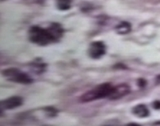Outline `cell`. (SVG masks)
Wrapping results in <instances>:
<instances>
[{
  "label": "cell",
  "instance_id": "6da1fadb",
  "mask_svg": "<svg viewBox=\"0 0 160 126\" xmlns=\"http://www.w3.org/2000/svg\"><path fill=\"white\" fill-rule=\"evenodd\" d=\"M64 30L59 23H51L47 28L33 25L28 30V38L32 43L39 46L58 42L63 36Z\"/></svg>",
  "mask_w": 160,
  "mask_h": 126
},
{
  "label": "cell",
  "instance_id": "7a4b0ae2",
  "mask_svg": "<svg viewBox=\"0 0 160 126\" xmlns=\"http://www.w3.org/2000/svg\"><path fill=\"white\" fill-rule=\"evenodd\" d=\"M112 89H113V85L111 83H102L96 87L88 90L87 92H85L80 97V101L82 103H86V102L94 101V100H98L100 98L108 97L109 94L111 93Z\"/></svg>",
  "mask_w": 160,
  "mask_h": 126
},
{
  "label": "cell",
  "instance_id": "3957f363",
  "mask_svg": "<svg viewBox=\"0 0 160 126\" xmlns=\"http://www.w3.org/2000/svg\"><path fill=\"white\" fill-rule=\"evenodd\" d=\"M3 77L14 83L19 84H30L33 82V79L29 76L28 74L22 72L21 70L17 68H7L2 71Z\"/></svg>",
  "mask_w": 160,
  "mask_h": 126
},
{
  "label": "cell",
  "instance_id": "277c9868",
  "mask_svg": "<svg viewBox=\"0 0 160 126\" xmlns=\"http://www.w3.org/2000/svg\"><path fill=\"white\" fill-rule=\"evenodd\" d=\"M106 53V45L102 41H94L89 45L88 55L93 59H99Z\"/></svg>",
  "mask_w": 160,
  "mask_h": 126
},
{
  "label": "cell",
  "instance_id": "5b68a950",
  "mask_svg": "<svg viewBox=\"0 0 160 126\" xmlns=\"http://www.w3.org/2000/svg\"><path fill=\"white\" fill-rule=\"evenodd\" d=\"M130 86L126 83H122V84H119L116 85V86H113V89L111 93L109 94L108 98L110 100H117L120 99L124 96H126L127 94L130 93Z\"/></svg>",
  "mask_w": 160,
  "mask_h": 126
},
{
  "label": "cell",
  "instance_id": "8992f818",
  "mask_svg": "<svg viewBox=\"0 0 160 126\" xmlns=\"http://www.w3.org/2000/svg\"><path fill=\"white\" fill-rule=\"evenodd\" d=\"M23 104V98L20 96H12L6 98L1 101V109L2 110H11L15 109Z\"/></svg>",
  "mask_w": 160,
  "mask_h": 126
},
{
  "label": "cell",
  "instance_id": "52a82bcc",
  "mask_svg": "<svg viewBox=\"0 0 160 126\" xmlns=\"http://www.w3.org/2000/svg\"><path fill=\"white\" fill-rule=\"evenodd\" d=\"M132 113L138 118H146L149 116V110L146 105L138 104L132 108Z\"/></svg>",
  "mask_w": 160,
  "mask_h": 126
},
{
  "label": "cell",
  "instance_id": "ba28073f",
  "mask_svg": "<svg viewBox=\"0 0 160 126\" xmlns=\"http://www.w3.org/2000/svg\"><path fill=\"white\" fill-rule=\"evenodd\" d=\"M131 29H132L131 24L127 21H122L115 27V32L119 35H126V34L130 33Z\"/></svg>",
  "mask_w": 160,
  "mask_h": 126
},
{
  "label": "cell",
  "instance_id": "9c48e42d",
  "mask_svg": "<svg viewBox=\"0 0 160 126\" xmlns=\"http://www.w3.org/2000/svg\"><path fill=\"white\" fill-rule=\"evenodd\" d=\"M71 5H72V0H57L56 1V6L61 11L69 10L71 8Z\"/></svg>",
  "mask_w": 160,
  "mask_h": 126
},
{
  "label": "cell",
  "instance_id": "30bf717a",
  "mask_svg": "<svg viewBox=\"0 0 160 126\" xmlns=\"http://www.w3.org/2000/svg\"><path fill=\"white\" fill-rule=\"evenodd\" d=\"M32 69H33V71L36 72L37 74H41L45 70V64L37 60V61H34L32 63Z\"/></svg>",
  "mask_w": 160,
  "mask_h": 126
},
{
  "label": "cell",
  "instance_id": "8fae6325",
  "mask_svg": "<svg viewBox=\"0 0 160 126\" xmlns=\"http://www.w3.org/2000/svg\"><path fill=\"white\" fill-rule=\"evenodd\" d=\"M152 106L154 109H160V100H154L152 103Z\"/></svg>",
  "mask_w": 160,
  "mask_h": 126
},
{
  "label": "cell",
  "instance_id": "7c38bea8",
  "mask_svg": "<svg viewBox=\"0 0 160 126\" xmlns=\"http://www.w3.org/2000/svg\"><path fill=\"white\" fill-rule=\"evenodd\" d=\"M145 85H146V80H144L142 78L138 79V86L139 87H144Z\"/></svg>",
  "mask_w": 160,
  "mask_h": 126
}]
</instances>
